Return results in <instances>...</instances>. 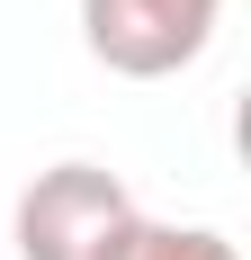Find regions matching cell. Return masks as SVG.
I'll list each match as a JSON object with an SVG mask.
<instances>
[{
    "instance_id": "6da1fadb",
    "label": "cell",
    "mask_w": 251,
    "mask_h": 260,
    "mask_svg": "<svg viewBox=\"0 0 251 260\" xmlns=\"http://www.w3.org/2000/svg\"><path fill=\"white\" fill-rule=\"evenodd\" d=\"M125 215H135V198H125L117 171H99V161H54V171H36L18 188L9 242H18V260H99L125 234Z\"/></svg>"
},
{
    "instance_id": "7a4b0ae2",
    "label": "cell",
    "mask_w": 251,
    "mask_h": 260,
    "mask_svg": "<svg viewBox=\"0 0 251 260\" xmlns=\"http://www.w3.org/2000/svg\"><path fill=\"white\" fill-rule=\"evenodd\" d=\"M225 0H81V45L117 81H171L206 54Z\"/></svg>"
},
{
    "instance_id": "3957f363",
    "label": "cell",
    "mask_w": 251,
    "mask_h": 260,
    "mask_svg": "<svg viewBox=\"0 0 251 260\" xmlns=\"http://www.w3.org/2000/svg\"><path fill=\"white\" fill-rule=\"evenodd\" d=\"M99 260H242L215 224H152V215H125V234Z\"/></svg>"
}]
</instances>
